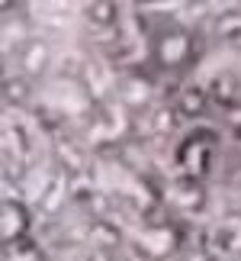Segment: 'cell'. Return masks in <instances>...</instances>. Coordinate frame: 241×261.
Instances as JSON below:
<instances>
[{"mask_svg":"<svg viewBox=\"0 0 241 261\" xmlns=\"http://www.w3.org/2000/svg\"><path fill=\"white\" fill-rule=\"evenodd\" d=\"M84 16L97 29H113L116 19H119V7H116V0H87Z\"/></svg>","mask_w":241,"mask_h":261,"instance_id":"cell-6","label":"cell"},{"mask_svg":"<svg viewBox=\"0 0 241 261\" xmlns=\"http://www.w3.org/2000/svg\"><path fill=\"white\" fill-rule=\"evenodd\" d=\"M55 162L65 168V171H74V174H80L87 168V155H84V148H80L74 139H68V136H58L55 139Z\"/></svg>","mask_w":241,"mask_h":261,"instance_id":"cell-5","label":"cell"},{"mask_svg":"<svg viewBox=\"0 0 241 261\" xmlns=\"http://www.w3.org/2000/svg\"><path fill=\"white\" fill-rule=\"evenodd\" d=\"M29 97H33V84H29V77L16 74V77H7V81H4V100L10 107H26Z\"/></svg>","mask_w":241,"mask_h":261,"instance_id":"cell-8","label":"cell"},{"mask_svg":"<svg viewBox=\"0 0 241 261\" xmlns=\"http://www.w3.org/2000/svg\"><path fill=\"white\" fill-rule=\"evenodd\" d=\"M4 255H7V261H45L42 245H36L29 236L13 242V245H4Z\"/></svg>","mask_w":241,"mask_h":261,"instance_id":"cell-9","label":"cell"},{"mask_svg":"<svg viewBox=\"0 0 241 261\" xmlns=\"http://www.w3.org/2000/svg\"><path fill=\"white\" fill-rule=\"evenodd\" d=\"M87 239H90V242H94L97 248H103V252H109V248H116V245H119V239H123V232H119L116 226H109L106 219H100V223H94V226H90Z\"/></svg>","mask_w":241,"mask_h":261,"instance_id":"cell-11","label":"cell"},{"mask_svg":"<svg viewBox=\"0 0 241 261\" xmlns=\"http://www.w3.org/2000/svg\"><path fill=\"white\" fill-rule=\"evenodd\" d=\"M29 229V210L23 200H7L4 203V216H0V236H4V245H13L19 239H26Z\"/></svg>","mask_w":241,"mask_h":261,"instance_id":"cell-3","label":"cell"},{"mask_svg":"<svg viewBox=\"0 0 241 261\" xmlns=\"http://www.w3.org/2000/svg\"><path fill=\"white\" fill-rule=\"evenodd\" d=\"M148 52H152L155 65L164 68V71H180L193 62L196 55V39L187 26H164L155 29L152 39H148Z\"/></svg>","mask_w":241,"mask_h":261,"instance_id":"cell-1","label":"cell"},{"mask_svg":"<svg viewBox=\"0 0 241 261\" xmlns=\"http://www.w3.org/2000/svg\"><path fill=\"white\" fill-rule=\"evenodd\" d=\"M48 62H52V45H48L45 39L33 36L29 42H19L16 65H19V74L23 77H39L48 68Z\"/></svg>","mask_w":241,"mask_h":261,"instance_id":"cell-2","label":"cell"},{"mask_svg":"<svg viewBox=\"0 0 241 261\" xmlns=\"http://www.w3.org/2000/svg\"><path fill=\"white\" fill-rule=\"evenodd\" d=\"M190 4H203V0H190Z\"/></svg>","mask_w":241,"mask_h":261,"instance_id":"cell-12","label":"cell"},{"mask_svg":"<svg viewBox=\"0 0 241 261\" xmlns=\"http://www.w3.org/2000/svg\"><path fill=\"white\" fill-rule=\"evenodd\" d=\"M206 90H209V97H213L219 107L235 103V97H238V84H235V77H232V74H216V77H213V84H209Z\"/></svg>","mask_w":241,"mask_h":261,"instance_id":"cell-10","label":"cell"},{"mask_svg":"<svg viewBox=\"0 0 241 261\" xmlns=\"http://www.w3.org/2000/svg\"><path fill=\"white\" fill-rule=\"evenodd\" d=\"M209 103H213L209 90L196 87V84H190V87H184V90L177 94V100H174V110H177L180 116H187V119H199V116H206Z\"/></svg>","mask_w":241,"mask_h":261,"instance_id":"cell-4","label":"cell"},{"mask_svg":"<svg viewBox=\"0 0 241 261\" xmlns=\"http://www.w3.org/2000/svg\"><path fill=\"white\" fill-rule=\"evenodd\" d=\"M213 36L235 42L241 39V10H228V13H216L213 16Z\"/></svg>","mask_w":241,"mask_h":261,"instance_id":"cell-7","label":"cell"}]
</instances>
